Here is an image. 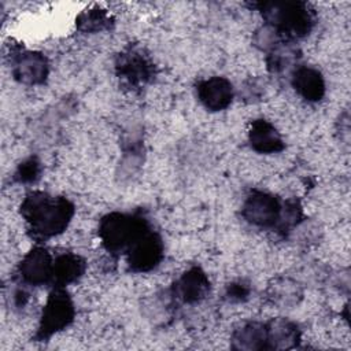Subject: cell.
Segmentation results:
<instances>
[{"label": "cell", "instance_id": "6da1fadb", "mask_svg": "<svg viewBox=\"0 0 351 351\" xmlns=\"http://www.w3.org/2000/svg\"><path fill=\"white\" fill-rule=\"evenodd\" d=\"M75 213L74 204L64 196L33 191L21 204V215L30 234L37 240L51 239L66 230Z\"/></svg>", "mask_w": 351, "mask_h": 351}, {"label": "cell", "instance_id": "7a4b0ae2", "mask_svg": "<svg viewBox=\"0 0 351 351\" xmlns=\"http://www.w3.org/2000/svg\"><path fill=\"white\" fill-rule=\"evenodd\" d=\"M258 7L266 25L289 43L307 36L315 23L314 10L303 1H265Z\"/></svg>", "mask_w": 351, "mask_h": 351}, {"label": "cell", "instance_id": "3957f363", "mask_svg": "<svg viewBox=\"0 0 351 351\" xmlns=\"http://www.w3.org/2000/svg\"><path fill=\"white\" fill-rule=\"evenodd\" d=\"M151 229L148 219L140 213L112 211L99 222V237L110 254H126L129 248Z\"/></svg>", "mask_w": 351, "mask_h": 351}, {"label": "cell", "instance_id": "277c9868", "mask_svg": "<svg viewBox=\"0 0 351 351\" xmlns=\"http://www.w3.org/2000/svg\"><path fill=\"white\" fill-rule=\"evenodd\" d=\"M75 317L74 303L63 287H55L48 299L45 306L41 311L38 328L36 332V339L40 341L48 340L55 333L66 329Z\"/></svg>", "mask_w": 351, "mask_h": 351}, {"label": "cell", "instance_id": "5b68a950", "mask_svg": "<svg viewBox=\"0 0 351 351\" xmlns=\"http://www.w3.org/2000/svg\"><path fill=\"white\" fill-rule=\"evenodd\" d=\"M282 202L265 191H251L241 207L243 218L258 228H273L276 229L281 215Z\"/></svg>", "mask_w": 351, "mask_h": 351}, {"label": "cell", "instance_id": "8992f818", "mask_svg": "<svg viewBox=\"0 0 351 351\" xmlns=\"http://www.w3.org/2000/svg\"><path fill=\"white\" fill-rule=\"evenodd\" d=\"M115 71L125 84L138 88L152 81L155 64L143 49L130 47L117 56Z\"/></svg>", "mask_w": 351, "mask_h": 351}, {"label": "cell", "instance_id": "52a82bcc", "mask_svg": "<svg viewBox=\"0 0 351 351\" xmlns=\"http://www.w3.org/2000/svg\"><path fill=\"white\" fill-rule=\"evenodd\" d=\"M128 266L134 273L154 270L165 256V244L158 232L149 229L126 252Z\"/></svg>", "mask_w": 351, "mask_h": 351}, {"label": "cell", "instance_id": "ba28073f", "mask_svg": "<svg viewBox=\"0 0 351 351\" xmlns=\"http://www.w3.org/2000/svg\"><path fill=\"white\" fill-rule=\"evenodd\" d=\"M12 75L25 85H41L48 78L49 63L48 59L36 51L18 49L11 56Z\"/></svg>", "mask_w": 351, "mask_h": 351}, {"label": "cell", "instance_id": "9c48e42d", "mask_svg": "<svg viewBox=\"0 0 351 351\" xmlns=\"http://www.w3.org/2000/svg\"><path fill=\"white\" fill-rule=\"evenodd\" d=\"M53 258L44 247L32 248L18 266V276L23 285H44L52 282Z\"/></svg>", "mask_w": 351, "mask_h": 351}, {"label": "cell", "instance_id": "30bf717a", "mask_svg": "<svg viewBox=\"0 0 351 351\" xmlns=\"http://www.w3.org/2000/svg\"><path fill=\"white\" fill-rule=\"evenodd\" d=\"M210 292V280L197 266L185 270L171 287V296L188 304L203 300Z\"/></svg>", "mask_w": 351, "mask_h": 351}, {"label": "cell", "instance_id": "8fae6325", "mask_svg": "<svg viewBox=\"0 0 351 351\" xmlns=\"http://www.w3.org/2000/svg\"><path fill=\"white\" fill-rule=\"evenodd\" d=\"M199 101L210 111H222L233 100V85L225 77H208L196 84Z\"/></svg>", "mask_w": 351, "mask_h": 351}, {"label": "cell", "instance_id": "7c38bea8", "mask_svg": "<svg viewBox=\"0 0 351 351\" xmlns=\"http://www.w3.org/2000/svg\"><path fill=\"white\" fill-rule=\"evenodd\" d=\"M248 141L252 149L259 154H277L285 148V143L278 130L265 118H258L251 122Z\"/></svg>", "mask_w": 351, "mask_h": 351}, {"label": "cell", "instance_id": "4fadbf2b", "mask_svg": "<svg viewBox=\"0 0 351 351\" xmlns=\"http://www.w3.org/2000/svg\"><path fill=\"white\" fill-rule=\"evenodd\" d=\"M291 84L299 96L311 103L319 101L325 95V80L321 71L311 66H295Z\"/></svg>", "mask_w": 351, "mask_h": 351}, {"label": "cell", "instance_id": "5bb4252c", "mask_svg": "<svg viewBox=\"0 0 351 351\" xmlns=\"http://www.w3.org/2000/svg\"><path fill=\"white\" fill-rule=\"evenodd\" d=\"M269 350H291L300 341V329L288 318H273L266 322Z\"/></svg>", "mask_w": 351, "mask_h": 351}, {"label": "cell", "instance_id": "9a60e30c", "mask_svg": "<svg viewBox=\"0 0 351 351\" xmlns=\"http://www.w3.org/2000/svg\"><path fill=\"white\" fill-rule=\"evenodd\" d=\"M233 350L259 351L269 350L266 322L250 321L237 328L230 339Z\"/></svg>", "mask_w": 351, "mask_h": 351}, {"label": "cell", "instance_id": "2e32d148", "mask_svg": "<svg viewBox=\"0 0 351 351\" xmlns=\"http://www.w3.org/2000/svg\"><path fill=\"white\" fill-rule=\"evenodd\" d=\"M86 269V262L82 256L74 252L59 254L53 259L52 284L53 287H66L82 277Z\"/></svg>", "mask_w": 351, "mask_h": 351}, {"label": "cell", "instance_id": "e0dca14e", "mask_svg": "<svg viewBox=\"0 0 351 351\" xmlns=\"http://www.w3.org/2000/svg\"><path fill=\"white\" fill-rule=\"evenodd\" d=\"M267 300L278 307H293L303 298L302 285L291 277L274 278L266 291Z\"/></svg>", "mask_w": 351, "mask_h": 351}, {"label": "cell", "instance_id": "ac0fdd59", "mask_svg": "<svg viewBox=\"0 0 351 351\" xmlns=\"http://www.w3.org/2000/svg\"><path fill=\"white\" fill-rule=\"evenodd\" d=\"M299 56H300L299 51L292 45V43L285 41L278 47H276L274 49H271L270 52H267V56H266L267 70L271 74H282L298 62Z\"/></svg>", "mask_w": 351, "mask_h": 351}, {"label": "cell", "instance_id": "d6986e66", "mask_svg": "<svg viewBox=\"0 0 351 351\" xmlns=\"http://www.w3.org/2000/svg\"><path fill=\"white\" fill-rule=\"evenodd\" d=\"M78 30L84 33H97L101 30H107L112 26L114 19L112 16L101 8H90L82 11L77 19Z\"/></svg>", "mask_w": 351, "mask_h": 351}, {"label": "cell", "instance_id": "ffe728a7", "mask_svg": "<svg viewBox=\"0 0 351 351\" xmlns=\"http://www.w3.org/2000/svg\"><path fill=\"white\" fill-rule=\"evenodd\" d=\"M302 219H303V208L300 203L296 199H289L287 202H282L281 215L276 229L281 233L291 232L293 228H296L302 222Z\"/></svg>", "mask_w": 351, "mask_h": 351}, {"label": "cell", "instance_id": "44dd1931", "mask_svg": "<svg viewBox=\"0 0 351 351\" xmlns=\"http://www.w3.org/2000/svg\"><path fill=\"white\" fill-rule=\"evenodd\" d=\"M41 162L37 156H29L23 159L15 173H14V181L19 184H33L40 178L41 174Z\"/></svg>", "mask_w": 351, "mask_h": 351}, {"label": "cell", "instance_id": "7402d4cb", "mask_svg": "<svg viewBox=\"0 0 351 351\" xmlns=\"http://www.w3.org/2000/svg\"><path fill=\"white\" fill-rule=\"evenodd\" d=\"M287 40H284L271 26L269 25H263L262 27H259L255 34H254V44L265 51V52H270L271 49H274L276 47H278L280 44L285 43ZM289 43V41H288Z\"/></svg>", "mask_w": 351, "mask_h": 351}, {"label": "cell", "instance_id": "603a6c76", "mask_svg": "<svg viewBox=\"0 0 351 351\" xmlns=\"http://www.w3.org/2000/svg\"><path fill=\"white\" fill-rule=\"evenodd\" d=\"M225 295L230 302H234V303L245 302L251 295V287L245 281H241V280L234 281L228 285Z\"/></svg>", "mask_w": 351, "mask_h": 351}, {"label": "cell", "instance_id": "cb8c5ba5", "mask_svg": "<svg viewBox=\"0 0 351 351\" xmlns=\"http://www.w3.org/2000/svg\"><path fill=\"white\" fill-rule=\"evenodd\" d=\"M262 88L258 85V81L255 80H250L244 84L243 86V96L250 100V101H254V100H258L262 95Z\"/></svg>", "mask_w": 351, "mask_h": 351}, {"label": "cell", "instance_id": "d4e9b609", "mask_svg": "<svg viewBox=\"0 0 351 351\" xmlns=\"http://www.w3.org/2000/svg\"><path fill=\"white\" fill-rule=\"evenodd\" d=\"M27 302H29V293H27V291L22 287H18L14 292H12V303H14V306L15 307H18V308H22V307H25L26 304H27Z\"/></svg>", "mask_w": 351, "mask_h": 351}]
</instances>
